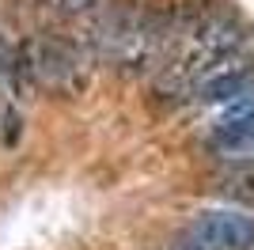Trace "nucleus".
I'll return each instance as SVG.
<instances>
[{
	"label": "nucleus",
	"instance_id": "f257e3e1",
	"mask_svg": "<svg viewBox=\"0 0 254 250\" xmlns=\"http://www.w3.org/2000/svg\"><path fill=\"white\" fill-rule=\"evenodd\" d=\"M23 61L31 68L38 91L61 95V99H72L91 83V68L95 61L87 57L80 46L64 31H38L19 46Z\"/></svg>",
	"mask_w": 254,
	"mask_h": 250
},
{
	"label": "nucleus",
	"instance_id": "f03ea898",
	"mask_svg": "<svg viewBox=\"0 0 254 250\" xmlns=\"http://www.w3.org/2000/svg\"><path fill=\"white\" fill-rule=\"evenodd\" d=\"M251 87H254V61L243 50H235V53L216 57V61L193 80V99L216 106V103H228L235 95L251 91Z\"/></svg>",
	"mask_w": 254,
	"mask_h": 250
},
{
	"label": "nucleus",
	"instance_id": "7ed1b4c3",
	"mask_svg": "<svg viewBox=\"0 0 254 250\" xmlns=\"http://www.w3.org/2000/svg\"><path fill=\"white\" fill-rule=\"evenodd\" d=\"M190 231H197L220 250H254V220L239 208H201Z\"/></svg>",
	"mask_w": 254,
	"mask_h": 250
},
{
	"label": "nucleus",
	"instance_id": "20e7f679",
	"mask_svg": "<svg viewBox=\"0 0 254 250\" xmlns=\"http://www.w3.org/2000/svg\"><path fill=\"white\" fill-rule=\"evenodd\" d=\"M205 144L216 159L224 163H254V122H235V125H209Z\"/></svg>",
	"mask_w": 254,
	"mask_h": 250
},
{
	"label": "nucleus",
	"instance_id": "39448f33",
	"mask_svg": "<svg viewBox=\"0 0 254 250\" xmlns=\"http://www.w3.org/2000/svg\"><path fill=\"white\" fill-rule=\"evenodd\" d=\"M220 193L239 201H254V163H232L220 178Z\"/></svg>",
	"mask_w": 254,
	"mask_h": 250
},
{
	"label": "nucleus",
	"instance_id": "423d86ee",
	"mask_svg": "<svg viewBox=\"0 0 254 250\" xmlns=\"http://www.w3.org/2000/svg\"><path fill=\"white\" fill-rule=\"evenodd\" d=\"M235 122H254V87L212 106V125H235Z\"/></svg>",
	"mask_w": 254,
	"mask_h": 250
},
{
	"label": "nucleus",
	"instance_id": "0eeeda50",
	"mask_svg": "<svg viewBox=\"0 0 254 250\" xmlns=\"http://www.w3.org/2000/svg\"><path fill=\"white\" fill-rule=\"evenodd\" d=\"M0 125H4V148H15L19 144V133H23V114H19V106L8 103L4 110H0Z\"/></svg>",
	"mask_w": 254,
	"mask_h": 250
},
{
	"label": "nucleus",
	"instance_id": "6e6552de",
	"mask_svg": "<svg viewBox=\"0 0 254 250\" xmlns=\"http://www.w3.org/2000/svg\"><path fill=\"white\" fill-rule=\"evenodd\" d=\"M175 250H220V247H212L209 239H201L197 231H190V228H186V235L179 239V247H175Z\"/></svg>",
	"mask_w": 254,
	"mask_h": 250
},
{
	"label": "nucleus",
	"instance_id": "1a4fd4ad",
	"mask_svg": "<svg viewBox=\"0 0 254 250\" xmlns=\"http://www.w3.org/2000/svg\"><path fill=\"white\" fill-rule=\"evenodd\" d=\"M167 250H175V247H167Z\"/></svg>",
	"mask_w": 254,
	"mask_h": 250
}]
</instances>
